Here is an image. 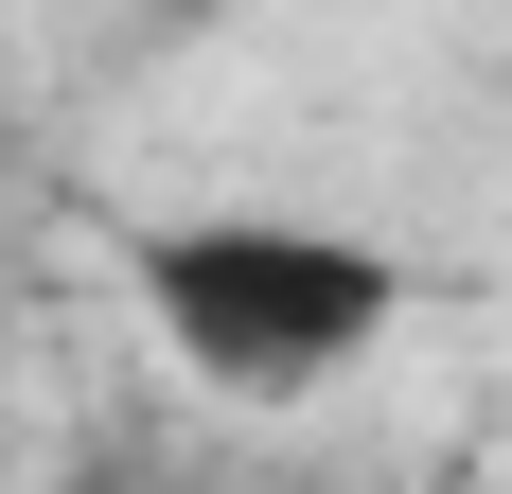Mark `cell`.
<instances>
[{"instance_id": "cell-1", "label": "cell", "mask_w": 512, "mask_h": 494, "mask_svg": "<svg viewBox=\"0 0 512 494\" xmlns=\"http://www.w3.org/2000/svg\"><path fill=\"white\" fill-rule=\"evenodd\" d=\"M124 283L212 389H336L407 318V265L371 230H301V212H177L124 247Z\"/></svg>"}, {"instance_id": "cell-2", "label": "cell", "mask_w": 512, "mask_h": 494, "mask_svg": "<svg viewBox=\"0 0 512 494\" xmlns=\"http://www.w3.org/2000/svg\"><path fill=\"white\" fill-rule=\"evenodd\" d=\"M89 494H248V477H89Z\"/></svg>"}]
</instances>
